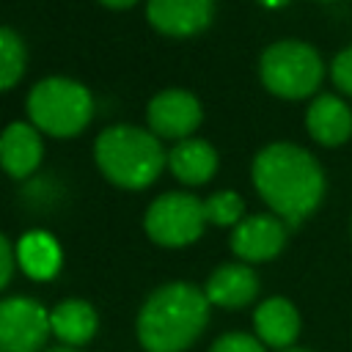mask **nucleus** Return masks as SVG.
Segmentation results:
<instances>
[{
    "label": "nucleus",
    "instance_id": "2",
    "mask_svg": "<svg viewBox=\"0 0 352 352\" xmlns=\"http://www.w3.org/2000/svg\"><path fill=\"white\" fill-rule=\"evenodd\" d=\"M209 300L204 289L176 280L154 289L135 322L138 341L146 352H184L209 324Z\"/></svg>",
    "mask_w": 352,
    "mask_h": 352
},
{
    "label": "nucleus",
    "instance_id": "22",
    "mask_svg": "<svg viewBox=\"0 0 352 352\" xmlns=\"http://www.w3.org/2000/svg\"><path fill=\"white\" fill-rule=\"evenodd\" d=\"M14 270H16V250H14L11 242L0 234V292L8 286Z\"/></svg>",
    "mask_w": 352,
    "mask_h": 352
},
{
    "label": "nucleus",
    "instance_id": "24",
    "mask_svg": "<svg viewBox=\"0 0 352 352\" xmlns=\"http://www.w3.org/2000/svg\"><path fill=\"white\" fill-rule=\"evenodd\" d=\"M258 6H264V8H283V6H289L292 0H256Z\"/></svg>",
    "mask_w": 352,
    "mask_h": 352
},
{
    "label": "nucleus",
    "instance_id": "4",
    "mask_svg": "<svg viewBox=\"0 0 352 352\" xmlns=\"http://www.w3.org/2000/svg\"><path fill=\"white\" fill-rule=\"evenodd\" d=\"M258 80L278 99H314L324 80V60L314 44L280 38L264 47L258 58Z\"/></svg>",
    "mask_w": 352,
    "mask_h": 352
},
{
    "label": "nucleus",
    "instance_id": "12",
    "mask_svg": "<svg viewBox=\"0 0 352 352\" xmlns=\"http://www.w3.org/2000/svg\"><path fill=\"white\" fill-rule=\"evenodd\" d=\"M300 311L292 300L275 294V297H267L256 305L253 311V330H256V338L264 344V346H272V349H289L294 346L297 336H300Z\"/></svg>",
    "mask_w": 352,
    "mask_h": 352
},
{
    "label": "nucleus",
    "instance_id": "11",
    "mask_svg": "<svg viewBox=\"0 0 352 352\" xmlns=\"http://www.w3.org/2000/svg\"><path fill=\"white\" fill-rule=\"evenodd\" d=\"M305 129L314 143L338 148L352 138V107L336 94H316L305 110Z\"/></svg>",
    "mask_w": 352,
    "mask_h": 352
},
{
    "label": "nucleus",
    "instance_id": "15",
    "mask_svg": "<svg viewBox=\"0 0 352 352\" xmlns=\"http://www.w3.org/2000/svg\"><path fill=\"white\" fill-rule=\"evenodd\" d=\"M217 151L204 138H184L176 140L168 151V170L187 187L206 184L217 173Z\"/></svg>",
    "mask_w": 352,
    "mask_h": 352
},
{
    "label": "nucleus",
    "instance_id": "26",
    "mask_svg": "<svg viewBox=\"0 0 352 352\" xmlns=\"http://www.w3.org/2000/svg\"><path fill=\"white\" fill-rule=\"evenodd\" d=\"M280 352H311V349H302V346H289V349H280Z\"/></svg>",
    "mask_w": 352,
    "mask_h": 352
},
{
    "label": "nucleus",
    "instance_id": "21",
    "mask_svg": "<svg viewBox=\"0 0 352 352\" xmlns=\"http://www.w3.org/2000/svg\"><path fill=\"white\" fill-rule=\"evenodd\" d=\"M330 80L333 85L344 94L352 96V44H346L344 50H338L330 60Z\"/></svg>",
    "mask_w": 352,
    "mask_h": 352
},
{
    "label": "nucleus",
    "instance_id": "8",
    "mask_svg": "<svg viewBox=\"0 0 352 352\" xmlns=\"http://www.w3.org/2000/svg\"><path fill=\"white\" fill-rule=\"evenodd\" d=\"M289 231L292 228L272 212L248 214L231 231V253L245 264L272 261L283 253L289 242Z\"/></svg>",
    "mask_w": 352,
    "mask_h": 352
},
{
    "label": "nucleus",
    "instance_id": "7",
    "mask_svg": "<svg viewBox=\"0 0 352 352\" xmlns=\"http://www.w3.org/2000/svg\"><path fill=\"white\" fill-rule=\"evenodd\" d=\"M50 336V311L33 297L0 300V352H38Z\"/></svg>",
    "mask_w": 352,
    "mask_h": 352
},
{
    "label": "nucleus",
    "instance_id": "20",
    "mask_svg": "<svg viewBox=\"0 0 352 352\" xmlns=\"http://www.w3.org/2000/svg\"><path fill=\"white\" fill-rule=\"evenodd\" d=\"M209 352H264V344L256 338V333L234 330V333H223L220 338H214Z\"/></svg>",
    "mask_w": 352,
    "mask_h": 352
},
{
    "label": "nucleus",
    "instance_id": "23",
    "mask_svg": "<svg viewBox=\"0 0 352 352\" xmlns=\"http://www.w3.org/2000/svg\"><path fill=\"white\" fill-rule=\"evenodd\" d=\"M102 6H107V8H116V11H124V8H129V6H135L138 0H99Z\"/></svg>",
    "mask_w": 352,
    "mask_h": 352
},
{
    "label": "nucleus",
    "instance_id": "27",
    "mask_svg": "<svg viewBox=\"0 0 352 352\" xmlns=\"http://www.w3.org/2000/svg\"><path fill=\"white\" fill-rule=\"evenodd\" d=\"M322 3H330V0H322Z\"/></svg>",
    "mask_w": 352,
    "mask_h": 352
},
{
    "label": "nucleus",
    "instance_id": "17",
    "mask_svg": "<svg viewBox=\"0 0 352 352\" xmlns=\"http://www.w3.org/2000/svg\"><path fill=\"white\" fill-rule=\"evenodd\" d=\"M16 264L33 280H50L60 270V245L47 231H28L16 245Z\"/></svg>",
    "mask_w": 352,
    "mask_h": 352
},
{
    "label": "nucleus",
    "instance_id": "16",
    "mask_svg": "<svg viewBox=\"0 0 352 352\" xmlns=\"http://www.w3.org/2000/svg\"><path fill=\"white\" fill-rule=\"evenodd\" d=\"M99 316L91 302L85 300H63L50 311V333L63 341V346H82L96 336Z\"/></svg>",
    "mask_w": 352,
    "mask_h": 352
},
{
    "label": "nucleus",
    "instance_id": "19",
    "mask_svg": "<svg viewBox=\"0 0 352 352\" xmlns=\"http://www.w3.org/2000/svg\"><path fill=\"white\" fill-rule=\"evenodd\" d=\"M204 214H206V223L234 228L236 223L245 220V201L234 190H217L209 198H204Z\"/></svg>",
    "mask_w": 352,
    "mask_h": 352
},
{
    "label": "nucleus",
    "instance_id": "18",
    "mask_svg": "<svg viewBox=\"0 0 352 352\" xmlns=\"http://www.w3.org/2000/svg\"><path fill=\"white\" fill-rule=\"evenodd\" d=\"M25 63H28V52L19 33L0 25V91H8L22 80Z\"/></svg>",
    "mask_w": 352,
    "mask_h": 352
},
{
    "label": "nucleus",
    "instance_id": "6",
    "mask_svg": "<svg viewBox=\"0 0 352 352\" xmlns=\"http://www.w3.org/2000/svg\"><path fill=\"white\" fill-rule=\"evenodd\" d=\"M206 226L204 201L192 192H162L146 209L143 228L146 236L162 248H187L192 245Z\"/></svg>",
    "mask_w": 352,
    "mask_h": 352
},
{
    "label": "nucleus",
    "instance_id": "25",
    "mask_svg": "<svg viewBox=\"0 0 352 352\" xmlns=\"http://www.w3.org/2000/svg\"><path fill=\"white\" fill-rule=\"evenodd\" d=\"M44 352H77L74 346H52V349H44Z\"/></svg>",
    "mask_w": 352,
    "mask_h": 352
},
{
    "label": "nucleus",
    "instance_id": "10",
    "mask_svg": "<svg viewBox=\"0 0 352 352\" xmlns=\"http://www.w3.org/2000/svg\"><path fill=\"white\" fill-rule=\"evenodd\" d=\"M146 19L162 36L190 38L212 25L214 0H148Z\"/></svg>",
    "mask_w": 352,
    "mask_h": 352
},
{
    "label": "nucleus",
    "instance_id": "9",
    "mask_svg": "<svg viewBox=\"0 0 352 352\" xmlns=\"http://www.w3.org/2000/svg\"><path fill=\"white\" fill-rule=\"evenodd\" d=\"M146 121L157 138L184 140V138H192V132L201 126L204 107L195 94L184 88H168L151 96L146 107Z\"/></svg>",
    "mask_w": 352,
    "mask_h": 352
},
{
    "label": "nucleus",
    "instance_id": "3",
    "mask_svg": "<svg viewBox=\"0 0 352 352\" xmlns=\"http://www.w3.org/2000/svg\"><path fill=\"white\" fill-rule=\"evenodd\" d=\"M94 160L102 176L121 190H146L168 165V151L151 129L116 124L94 140Z\"/></svg>",
    "mask_w": 352,
    "mask_h": 352
},
{
    "label": "nucleus",
    "instance_id": "14",
    "mask_svg": "<svg viewBox=\"0 0 352 352\" xmlns=\"http://www.w3.org/2000/svg\"><path fill=\"white\" fill-rule=\"evenodd\" d=\"M44 157L41 132L28 121H14L0 132V168L14 179H28Z\"/></svg>",
    "mask_w": 352,
    "mask_h": 352
},
{
    "label": "nucleus",
    "instance_id": "1",
    "mask_svg": "<svg viewBox=\"0 0 352 352\" xmlns=\"http://www.w3.org/2000/svg\"><path fill=\"white\" fill-rule=\"evenodd\" d=\"M250 179L267 209L289 228L302 226L322 206L327 190L319 160L292 140H275L258 148L250 165Z\"/></svg>",
    "mask_w": 352,
    "mask_h": 352
},
{
    "label": "nucleus",
    "instance_id": "13",
    "mask_svg": "<svg viewBox=\"0 0 352 352\" xmlns=\"http://www.w3.org/2000/svg\"><path fill=\"white\" fill-rule=\"evenodd\" d=\"M204 294L217 308H245L258 297V275L245 261L220 264L204 286Z\"/></svg>",
    "mask_w": 352,
    "mask_h": 352
},
{
    "label": "nucleus",
    "instance_id": "5",
    "mask_svg": "<svg viewBox=\"0 0 352 352\" xmlns=\"http://www.w3.org/2000/svg\"><path fill=\"white\" fill-rule=\"evenodd\" d=\"M91 116L94 96L72 77H44L28 94V118L44 135L74 138L88 126Z\"/></svg>",
    "mask_w": 352,
    "mask_h": 352
}]
</instances>
